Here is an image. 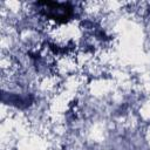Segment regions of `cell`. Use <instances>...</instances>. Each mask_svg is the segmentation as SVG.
<instances>
[{"label": "cell", "mask_w": 150, "mask_h": 150, "mask_svg": "<svg viewBox=\"0 0 150 150\" xmlns=\"http://www.w3.org/2000/svg\"><path fill=\"white\" fill-rule=\"evenodd\" d=\"M39 5L43 6L42 11L48 19L55 20L56 22L63 23L67 22L73 15V8L68 4L59 2H40Z\"/></svg>", "instance_id": "cell-1"}]
</instances>
